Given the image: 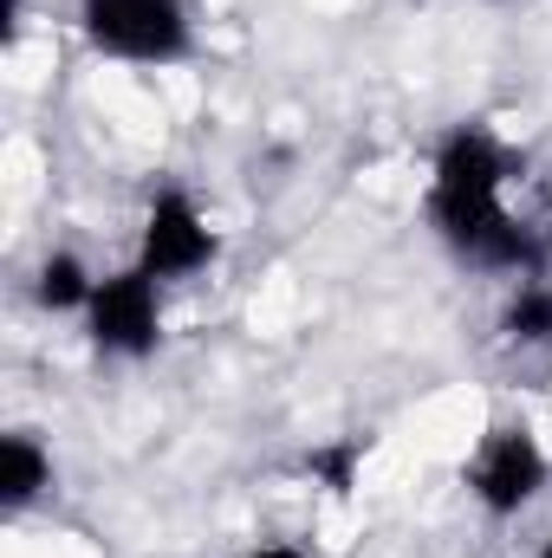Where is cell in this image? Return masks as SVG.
<instances>
[{
  "mask_svg": "<svg viewBox=\"0 0 552 558\" xmlns=\"http://www.w3.org/2000/svg\"><path fill=\"white\" fill-rule=\"evenodd\" d=\"M547 254H552V228H547Z\"/></svg>",
  "mask_w": 552,
  "mask_h": 558,
  "instance_id": "cell-11",
  "label": "cell"
},
{
  "mask_svg": "<svg viewBox=\"0 0 552 558\" xmlns=\"http://www.w3.org/2000/svg\"><path fill=\"white\" fill-rule=\"evenodd\" d=\"M163 279H149L143 267L124 274H105L92 305H85V331L105 357H149L156 338H163V299H156Z\"/></svg>",
  "mask_w": 552,
  "mask_h": 558,
  "instance_id": "cell-3",
  "label": "cell"
},
{
  "mask_svg": "<svg viewBox=\"0 0 552 558\" xmlns=\"http://www.w3.org/2000/svg\"><path fill=\"white\" fill-rule=\"evenodd\" d=\"M501 331L514 338V344H552V286L547 279H520L514 292H507V305H501Z\"/></svg>",
  "mask_w": 552,
  "mask_h": 558,
  "instance_id": "cell-8",
  "label": "cell"
},
{
  "mask_svg": "<svg viewBox=\"0 0 552 558\" xmlns=\"http://www.w3.org/2000/svg\"><path fill=\"white\" fill-rule=\"evenodd\" d=\"M248 558H312V553H299V546H261V553H248Z\"/></svg>",
  "mask_w": 552,
  "mask_h": 558,
  "instance_id": "cell-9",
  "label": "cell"
},
{
  "mask_svg": "<svg viewBox=\"0 0 552 558\" xmlns=\"http://www.w3.org/2000/svg\"><path fill=\"white\" fill-rule=\"evenodd\" d=\"M552 461L547 448L533 441V428L527 422H501V428H488V441L475 448V461H468V494L481 500V513H494V520H514L520 507H533L540 500V487H547Z\"/></svg>",
  "mask_w": 552,
  "mask_h": 558,
  "instance_id": "cell-2",
  "label": "cell"
},
{
  "mask_svg": "<svg viewBox=\"0 0 552 558\" xmlns=\"http://www.w3.org/2000/svg\"><path fill=\"white\" fill-rule=\"evenodd\" d=\"M79 26L98 52L131 65H176L195 46L182 0H79Z\"/></svg>",
  "mask_w": 552,
  "mask_h": 558,
  "instance_id": "cell-1",
  "label": "cell"
},
{
  "mask_svg": "<svg viewBox=\"0 0 552 558\" xmlns=\"http://www.w3.org/2000/svg\"><path fill=\"white\" fill-rule=\"evenodd\" d=\"M92 292H98V279H92V267H85L79 254H46V260H39L33 299H39L46 312H85Z\"/></svg>",
  "mask_w": 552,
  "mask_h": 558,
  "instance_id": "cell-7",
  "label": "cell"
},
{
  "mask_svg": "<svg viewBox=\"0 0 552 558\" xmlns=\"http://www.w3.org/2000/svg\"><path fill=\"white\" fill-rule=\"evenodd\" d=\"M540 558H552V539H547V546H540Z\"/></svg>",
  "mask_w": 552,
  "mask_h": 558,
  "instance_id": "cell-10",
  "label": "cell"
},
{
  "mask_svg": "<svg viewBox=\"0 0 552 558\" xmlns=\"http://www.w3.org/2000/svg\"><path fill=\"white\" fill-rule=\"evenodd\" d=\"M215 228L202 221V208L182 189H156L149 215H143V241H137V267L149 279H189L215 260Z\"/></svg>",
  "mask_w": 552,
  "mask_h": 558,
  "instance_id": "cell-4",
  "label": "cell"
},
{
  "mask_svg": "<svg viewBox=\"0 0 552 558\" xmlns=\"http://www.w3.org/2000/svg\"><path fill=\"white\" fill-rule=\"evenodd\" d=\"M514 156L507 143L481 124H455L435 143V169H429V202H494L507 182Z\"/></svg>",
  "mask_w": 552,
  "mask_h": 558,
  "instance_id": "cell-5",
  "label": "cell"
},
{
  "mask_svg": "<svg viewBox=\"0 0 552 558\" xmlns=\"http://www.w3.org/2000/svg\"><path fill=\"white\" fill-rule=\"evenodd\" d=\"M46 487H52V454L39 448V435L33 428L0 435V507L7 513H26Z\"/></svg>",
  "mask_w": 552,
  "mask_h": 558,
  "instance_id": "cell-6",
  "label": "cell"
}]
</instances>
